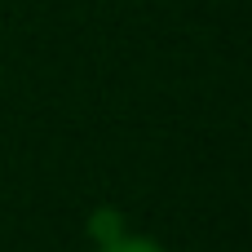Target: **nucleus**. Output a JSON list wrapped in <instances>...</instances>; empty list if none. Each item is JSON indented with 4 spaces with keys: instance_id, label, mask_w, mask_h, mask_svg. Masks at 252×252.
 I'll return each mask as SVG.
<instances>
[{
    "instance_id": "nucleus-1",
    "label": "nucleus",
    "mask_w": 252,
    "mask_h": 252,
    "mask_svg": "<svg viewBox=\"0 0 252 252\" xmlns=\"http://www.w3.org/2000/svg\"><path fill=\"white\" fill-rule=\"evenodd\" d=\"M89 230H93V239H97V248H102V244H111V239L124 235V217H120L115 208H97V213L89 217Z\"/></svg>"
},
{
    "instance_id": "nucleus-2",
    "label": "nucleus",
    "mask_w": 252,
    "mask_h": 252,
    "mask_svg": "<svg viewBox=\"0 0 252 252\" xmlns=\"http://www.w3.org/2000/svg\"><path fill=\"white\" fill-rule=\"evenodd\" d=\"M97 252H164L155 239H142V235H120V239H111V244H102Z\"/></svg>"
}]
</instances>
